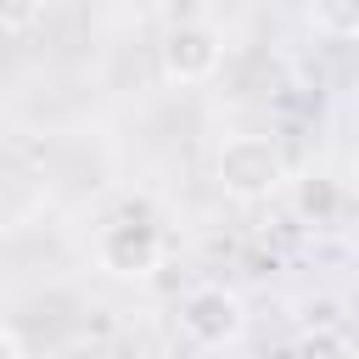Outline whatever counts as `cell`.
Returning <instances> with one entry per match:
<instances>
[{
  "instance_id": "277c9868",
  "label": "cell",
  "mask_w": 359,
  "mask_h": 359,
  "mask_svg": "<svg viewBox=\"0 0 359 359\" xmlns=\"http://www.w3.org/2000/svg\"><path fill=\"white\" fill-rule=\"evenodd\" d=\"M180 331L196 342V348H230V342H241V331H247V303H241V292H230V286H191L185 292V303H180Z\"/></svg>"
},
{
  "instance_id": "3957f363",
  "label": "cell",
  "mask_w": 359,
  "mask_h": 359,
  "mask_svg": "<svg viewBox=\"0 0 359 359\" xmlns=\"http://www.w3.org/2000/svg\"><path fill=\"white\" fill-rule=\"evenodd\" d=\"M163 252H168L163 224L146 219V213H123V219L101 224V236H95V264H101L107 275H118V280L151 275V269L163 264Z\"/></svg>"
},
{
  "instance_id": "8992f818",
  "label": "cell",
  "mask_w": 359,
  "mask_h": 359,
  "mask_svg": "<svg viewBox=\"0 0 359 359\" xmlns=\"http://www.w3.org/2000/svg\"><path fill=\"white\" fill-rule=\"evenodd\" d=\"M309 22L325 39H359V0H309Z\"/></svg>"
},
{
  "instance_id": "5b68a950",
  "label": "cell",
  "mask_w": 359,
  "mask_h": 359,
  "mask_svg": "<svg viewBox=\"0 0 359 359\" xmlns=\"http://www.w3.org/2000/svg\"><path fill=\"white\" fill-rule=\"evenodd\" d=\"M292 213H297L303 224H331V219L342 213V180L325 174V168L297 174V180H292Z\"/></svg>"
},
{
  "instance_id": "ba28073f",
  "label": "cell",
  "mask_w": 359,
  "mask_h": 359,
  "mask_svg": "<svg viewBox=\"0 0 359 359\" xmlns=\"http://www.w3.org/2000/svg\"><path fill=\"white\" fill-rule=\"evenodd\" d=\"M39 11H45V0H0V34H22V28H34Z\"/></svg>"
},
{
  "instance_id": "9c48e42d",
  "label": "cell",
  "mask_w": 359,
  "mask_h": 359,
  "mask_svg": "<svg viewBox=\"0 0 359 359\" xmlns=\"http://www.w3.org/2000/svg\"><path fill=\"white\" fill-rule=\"evenodd\" d=\"M0 359H22V342H17L6 325H0Z\"/></svg>"
},
{
  "instance_id": "6da1fadb",
  "label": "cell",
  "mask_w": 359,
  "mask_h": 359,
  "mask_svg": "<svg viewBox=\"0 0 359 359\" xmlns=\"http://www.w3.org/2000/svg\"><path fill=\"white\" fill-rule=\"evenodd\" d=\"M213 174L236 202H258L286 180V157H280L275 135H230L213 157Z\"/></svg>"
},
{
  "instance_id": "52a82bcc",
  "label": "cell",
  "mask_w": 359,
  "mask_h": 359,
  "mask_svg": "<svg viewBox=\"0 0 359 359\" xmlns=\"http://www.w3.org/2000/svg\"><path fill=\"white\" fill-rule=\"evenodd\" d=\"M286 359H353V342H348L337 325H309V331L286 348Z\"/></svg>"
},
{
  "instance_id": "7a4b0ae2",
  "label": "cell",
  "mask_w": 359,
  "mask_h": 359,
  "mask_svg": "<svg viewBox=\"0 0 359 359\" xmlns=\"http://www.w3.org/2000/svg\"><path fill=\"white\" fill-rule=\"evenodd\" d=\"M157 62H163L168 84H208L224 67V34L213 22H202V17H174L163 28Z\"/></svg>"
}]
</instances>
